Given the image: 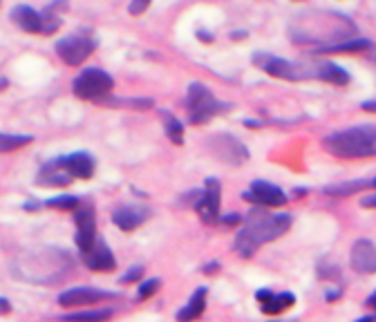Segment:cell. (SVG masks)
I'll list each match as a JSON object with an SVG mask.
<instances>
[{
    "label": "cell",
    "mask_w": 376,
    "mask_h": 322,
    "mask_svg": "<svg viewBox=\"0 0 376 322\" xmlns=\"http://www.w3.org/2000/svg\"><path fill=\"white\" fill-rule=\"evenodd\" d=\"M289 226H291V215L289 213L271 215L262 206H258V208L251 210L247 224L236 235L233 246H236L240 257H251L260 246L269 244V242L278 239L280 235L287 233Z\"/></svg>",
    "instance_id": "cell-1"
},
{
    "label": "cell",
    "mask_w": 376,
    "mask_h": 322,
    "mask_svg": "<svg viewBox=\"0 0 376 322\" xmlns=\"http://www.w3.org/2000/svg\"><path fill=\"white\" fill-rule=\"evenodd\" d=\"M322 148L338 159L376 157V124L354 126L325 137Z\"/></svg>",
    "instance_id": "cell-2"
},
{
    "label": "cell",
    "mask_w": 376,
    "mask_h": 322,
    "mask_svg": "<svg viewBox=\"0 0 376 322\" xmlns=\"http://www.w3.org/2000/svg\"><path fill=\"white\" fill-rule=\"evenodd\" d=\"M186 105H188V117H190L193 124H206V121H211L215 115H222L229 110V105L220 103L204 83H190L188 85Z\"/></svg>",
    "instance_id": "cell-3"
},
{
    "label": "cell",
    "mask_w": 376,
    "mask_h": 322,
    "mask_svg": "<svg viewBox=\"0 0 376 322\" xmlns=\"http://www.w3.org/2000/svg\"><path fill=\"white\" fill-rule=\"evenodd\" d=\"M113 87H115L113 76L99 67L83 69V72L74 78V94L88 101H99L108 96L113 92Z\"/></svg>",
    "instance_id": "cell-4"
},
{
    "label": "cell",
    "mask_w": 376,
    "mask_h": 322,
    "mask_svg": "<svg viewBox=\"0 0 376 322\" xmlns=\"http://www.w3.org/2000/svg\"><path fill=\"white\" fill-rule=\"evenodd\" d=\"M195 201H193V208L199 215V219L204 224H215L220 221V195H222V186L215 177L206 179L204 190H197Z\"/></svg>",
    "instance_id": "cell-5"
},
{
    "label": "cell",
    "mask_w": 376,
    "mask_h": 322,
    "mask_svg": "<svg viewBox=\"0 0 376 322\" xmlns=\"http://www.w3.org/2000/svg\"><path fill=\"white\" fill-rule=\"evenodd\" d=\"M298 69V78H318V80H327L334 85H348L350 83V74L336 63H329V60H307V63H296Z\"/></svg>",
    "instance_id": "cell-6"
},
{
    "label": "cell",
    "mask_w": 376,
    "mask_h": 322,
    "mask_svg": "<svg viewBox=\"0 0 376 322\" xmlns=\"http://www.w3.org/2000/svg\"><path fill=\"white\" fill-rule=\"evenodd\" d=\"M92 49H95V40L85 34L65 36L56 43V54L67 65H81L90 54H92Z\"/></svg>",
    "instance_id": "cell-7"
},
{
    "label": "cell",
    "mask_w": 376,
    "mask_h": 322,
    "mask_svg": "<svg viewBox=\"0 0 376 322\" xmlns=\"http://www.w3.org/2000/svg\"><path fill=\"white\" fill-rule=\"evenodd\" d=\"M113 298H119L117 291H104L97 287H72V289H65L63 294L58 296V305L72 309V307L99 305V302L113 300Z\"/></svg>",
    "instance_id": "cell-8"
},
{
    "label": "cell",
    "mask_w": 376,
    "mask_h": 322,
    "mask_svg": "<svg viewBox=\"0 0 376 322\" xmlns=\"http://www.w3.org/2000/svg\"><path fill=\"white\" fill-rule=\"evenodd\" d=\"M74 224H76V246L81 253L95 244L97 239V217L95 208L90 204H79L74 208Z\"/></svg>",
    "instance_id": "cell-9"
},
{
    "label": "cell",
    "mask_w": 376,
    "mask_h": 322,
    "mask_svg": "<svg viewBox=\"0 0 376 322\" xmlns=\"http://www.w3.org/2000/svg\"><path fill=\"white\" fill-rule=\"evenodd\" d=\"M242 197H245L247 201H251V204L262 206V208H278V206L287 204V199H289L278 186H273V184H269V181H262V179L253 181L251 188Z\"/></svg>",
    "instance_id": "cell-10"
},
{
    "label": "cell",
    "mask_w": 376,
    "mask_h": 322,
    "mask_svg": "<svg viewBox=\"0 0 376 322\" xmlns=\"http://www.w3.org/2000/svg\"><path fill=\"white\" fill-rule=\"evenodd\" d=\"M211 148L224 164H231V166H240L249 159V150L231 135H215L211 139Z\"/></svg>",
    "instance_id": "cell-11"
},
{
    "label": "cell",
    "mask_w": 376,
    "mask_h": 322,
    "mask_svg": "<svg viewBox=\"0 0 376 322\" xmlns=\"http://www.w3.org/2000/svg\"><path fill=\"white\" fill-rule=\"evenodd\" d=\"M83 264L90 271H97V273H106V271L110 273V271L117 269V257H115L113 251H110V246L106 244V242L101 237H97L95 244L83 253Z\"/></svg>",
    "instance_id": "cell-12"
},
{
    "label": "cell",
    "mask_w": 376,
    "mask_h": 322,
    "mask_svg": "<svg viewBox=\"0 0 376 322\" xmlns=\"http://www.w3.org/2000/svg\"><path fill=\"white\" fill-rule=\"evenodd\" d=\"M352 269L361 276H372L376 273V246L370 239H359L352 246Z\"/></svg>",
    "instance_id": "cell-13"
},
{
    "label": "cell",
    "mask_w": 376,
    "mask_h": 322,
    "mask_svg": "<svg viewBox=\"0 0 376 322\" xmlns=\"http://www.w3.org/2000/svg\"><path fill=\"white\" fill-rule=\"evenodd\" d=\"M256 65L262 67L269 76L298 80L296 63H291V60H287V58H278V56H271V54H258L256 56Z\"/></svg>",
    "instance_id": "cell-14"
},
{
    "label": "cell",
    "mask_w": 376,
    "mask_h": 322,
    "mask_svg": "<svg viewBox=\"0 0 376 322\" xmlns=\"http://www.w3.org/2000/svg\"><path fill=\"white\" fill-rule=\"evenodd\" d=\"M60 168L72 179H90L95 175V159L88 153H72L67 157H58Z\"/></svg>",
    "instance_id": "cell-15"
},
{
    "label": "cell",
    "mask_w": 376,
    "mask_h": 322,
    "mask_svg": "<svg viewBox=\"0 0 376 322\" xmlns=\"http://www.w3.org/2000/svg\"><path fill=\"white\" fill-rule=\"evenodd\" d=\"M148 217H150V210L144 208V206H119L113 213L115 226L121 228V230H126V233L139 228Z\"/></svg>",
    "instance_id": "cell-16"
},
{
    "label": "cell",
    "mask_w": 376,
    "mask_h": 322,
    "mask_svg": "<svg viewBox=\"0 0 376 322\" xmlns=\"http://www.w3.org/2000/svg\"><path fill=\"white\" fill-rule=\"evenodd\" d=\"M206 294H209L206 287H197L193 291V296L188 298L186 305L175 314V320L177 322H195L206 309Z\"/></svg>",
    "instance_id": "cell-17"
},
{
    "label": "cell",
    "mask_w": 376,
    "mask_h": 322,
    "mask_svg": "<svg viewBox=\"0 0 376 322\" xmlns=\"http://www.w3.org/2000/svg\"><path fill=\"white\" fill-rule=\"evenodd\" d=\"M72 177H70L63 168H60V161L52 159L40 168V175L36 177V184L38 186H47V188H63L67 186Z\"/></svg>",
    "instance_id": "cell-18"
},
{
    "label": "cell",
    "mask_w": 376,
    "mask_h": 322,
    "mask_svg": "<svg viewBox=\"0 0 376 322\" xmlns=\"http://www.w3.org/2000/svg\"><path fill=\"white\" fill-rule=\"evenodd\" d=\"M12 20H14V25H18L23 32H29V34H40V29H43L40 12H36V9L27 7V5L14 7L12 9Z\"/></svg>",
    "instance_id": "cell-19"
},
{
    "label": "cell",
    "mask_w": 376,
    "mask_h": 322,
    "mask_svg": "<svg viewBox=\"0 0 376 322\" xmlns=\"http://www.w3.org/2000/svg\"><path fill=\"white\" fill-rule=\"evenodd\" d=\"M65 9H67L65 0H56V3H52L47 9H43V12H40V20H43V29H40V34H45V36L54 34L60 27V23H63L60 12H65Z\"/></svg>",
    "instance_id": "cell-20"
},
{
    "label": "cell",
    "mask_w": 376,
    "mask_h": 322,
    "mask_svg": "<svg viewBox=\"0 0 376 322\" xmlns=\"http://www.w3.org/2000/svg\"><path fill=\"white\" fill-rule=\"evenodd\" d=\"M113 316H115V309L101 307V309H85V311H76V314L58 316V320L60 322H108Z\"/></svg>",
    "instance_id": "cell-21"
},
{
    "label": "cell",
    "mask_w": 376,
    "mask_h": 322,
    "mask_svg": "<svg viewBox=\"0 0 376 322\" xmlns=\"http://www.w3.org/2000/svg\"><path fill=\"white\" fill-rule=\"evenodd\" d=\"M296 305V296L291 291H282V294H273L264 305L260 307V311L264 316H278L284 309H289Z\"/></svg>",
    "instance_id": "cell-22"
},
{
    "label": "cell",
    "mask_w": 376,
    "mask_h": 322,
    "mask_svg": "<svg viewBox=\"0 0 376 322\" xmlns=\"http://www.w3.org/2000/svg\"><path fill=\"white\" fill-rule=\"evenodd\" d=\"M374 43L363 36H354V38H348V40H341L336 45H329L325 49H318L316 54H322V52H365V49H372Z\"/></svg>",
    "instance_id": "cell-23"
},
{
    "label": "cell",
    "mask_w": 376,
    "mask_h": 322,
    "mask_svg": "<svg viewBox=\"0 0 376 322\" xmlns=\"http://www.w3.org/2000/svg\"><path fill=\"white\" fill-rule=\"evenodd\" d=\"M365 188H372V179H354V181H345V184H334L325 188V193L332 197H348L354 193H361Z\"/></svg>",
    "instance_id": "cell-24"
},
{
    "label": "cell",
    "mask_w": 376,
    "mask_h": 322,
    "mask_svg": "<svg viewBox=\"0 0 376 322\" xmlns=\"http://www.w3.org/2000/svg\"><path fill=\"white\" fill-rule=\"evenodd\" d=\"M161 119H164V130H166V137L172 141L175 146L184 144V126L177 117H172L170 112H161Z\"/></svg>",
    "instance_id": "cell-25"
},
{
    "label": "cell",
    "mask_w": 376,
    "mask_h": 322,
    "mask_svg": "<svg viewBox=\"0 0 376 322\" xmlns=\"http://www.w3.org/2000/svg\"><path fill=\"white\" fill-rule=\"evenodd\" d=\"M27 144H32V137L29 135H3L0 133V153H12Z\"/></svg>",
    "instance_id": "cell-26"
},
{
    "label": "cell",
    "mask_w": 376,
    "mask_h": 322,
    "mask_svg": "<svg viewBox=\"0 0 376 322\" xmlns=\"http://www.w3.org/2000/svg\"><path fill=\"white\" fill-rule=\"evenodd\" d=\"M81 204V199L76 195H58L45 201V206L49 208H58V210H74Z\"/></svg>",
    "instance_id": "cell-27"
},
{
    "label": "cell",
    "mask_w": 376,
    "mask_h": 322,
    "mask_svg": "<svg viewBox=\"0 0 376 322\" xmlns=\"http://www.w3.org/2000/svg\"><path fill=\"white\" fill-rule=\"evenodd\" d=\"M161 289V280L159 278H150V280H141L139 287H137V300H148L157 294V291Z\"/></svg>",
    "instance_id": "cell-28"
},
{
    "label": "cell",
    "mask_w": 376,
    "mask_h": 322,
    "mask_svg": "<svg viewBox=\"0 0 376 322\" xmlns=\"http://www.w3.org/2000/svg\"><path fill=\"white\" fill-rule=\"evenodd\" d=\"M144 273H146V269L144 266H130L124 276L119 278V285H132V282H141L144 280Z\"/></svg>",
    "instance_id": "cell-29"
},
{
    "label": "cell",
    "mask_w": 376,
    "mask_h": 322,
    "mask_svg": "<svg viewBox=\"0 0 376 322\" xmlns=\"http://www.w3.org/2000/svg\"><path fill=\"white\" fill-rule=\"evenodd\" d=\"M150 3H152V0H132L130 7H128V12H130L132 16H141V14H144L146 9L150 7Z\"/></svg>",
    "instance_id": "cell-30"
},
{
    "label": "cell",
    "mask_w": 376,
    "mask_h": 322,
    "mask_svg": "<svg viewBox=\"0 0 376 322\" xmlns=\"http://www.w3.org/2000/svg\"><path fill=\"white\" fill-rule=\"evenodd\" d=\"M220 221L224 226H238L242 221V215L240 213H229V215H220Z\"/></svg>",
    "instance_id": "cell-31"
},
{
    "label": "cell",
    "mask_w": 376,
    "mask_h": 322,
    "mask_svg": "<svg viewBox=\"0 0 376 322\" xmlns=\"http://www.w3.org/2000/svg\"><path fill=\"white\" fill-rule=\"evenodd\" d=\"M271 296H273V291H271L269 287H262V289H258V291H256V300L260 302V305H264V302H267Z\"/></svg>",
    "instance_id": "cell-32"
},
{
    "label": "cell",
    "mask_w": 376,
    "mask_h": 322,
    "mask_svg": "<svg viewBox=\"0 0 376 322\" xmlns=\"http://www.w3.org/2000/svg\"><path fill=\"white\" fill-rule=\"evenodd\" d=\"M202 271H204L206 276H215L220 271V262H209V264H204V269H202Z\"/></svg>",
    "instance_id": "cell-33"
},
{
    "label": "cell",
    "mask_w": 376,
    "mask_h": 322,
    "mask_svg": "<svg viewBox=\"0 0 376 322\" xmlns=\"http://www.w3.org/2000/svg\"><path fill=\"white\" fill-rule=\"evenodd\" d=\"M9 311H12V302H9L7 298L0 296V316H7Z\"/></svg>",
    "instance_id": "cell-34"
},
{
    "label": "cell",
    "mask_w": 376,
    "mask_h": 322,
    "mask_svg": "<svg viewBox=\"0 0 376 322\" xmlns=\"http://www.w3.org/2000/svg\"><path fill=\"white\" fill-rule=\"evenodd\" d=\"M361 204L365 206V208H376V195H372V197H365Z\"/></svg>",
    "instance_id": "cell-35"
},
{
    "label": "cell",
    "mask_w": 376,
    "mask_h": 322,
    "mask_svg": "<svg viewBox=\"0 0 376 322\" xmlns=\"http://www.w3.org/2000/svg\"><path fill=\"white\" fill-rule=\"evenodd\" d=\"M363 110H365V112H376V101H365Z\"/></svg>",
    "instance_id": "cell-36"
},
{
    "label": "cell",
    "mask_w": 376,
    "mask_h": 322,
    "mask_svg": "<svg viewBox=\"0 0 376 322\" xmlns=\"http://www.w3.org/2000/svg\"><path fill=\"white\" fill-rule=\"evenodd\" d=\"M25 208H27V210H38V208H40V204H38V201H27Z\"/></svg>",
    "instance_id": "cell-37"
},
{
    "label": "cell",
    "mask_w": 376,
    "mask_h": 322,
    "mask_svg": "<svg viewBox=\"0 0 376 322\" xmlns=\"http://www.w3.org/2000/svg\"><path fill=\"white\" fill-rule=\"evenodd\" d=\"M365 305H368V307H376V291L368 298V302H365Z\"/></svg>",
    "instance_id": "cell-38"
},
{
    "label": "cell",
    "mask_w": 376,
    "mask_h": 322,
    "mask_svg": "<svg viewBox=\"0 0 376 322\" xmlns=\"http://www.w3.org/2000/svg\"><path fill=\"white\" fill-rule=\"evenodd\" d=\"M197 36H199L202 40H204V43H211V40H213L211 34H206V32H197Z\"/></svg>",
    "instance_id": "cell-39"
},
{
    "label": "cell",
    "mask_w": 376,
    "mask_h": 322,
    "mask_svg": "<svg viewBox=\"0 0 376 322\" xmlns=\"http://www.w3.org/2000/svg\"><path fill=\"white\" fill-rule=\"evenodd\" d=\"M357 322H376V316H363V318H359Z\"/></svg>",
    "instance_id": "cell-40"
},
{
    "label": "cell",
    "mask_w": 376,
    "mask_h": 322,
    "mask_svg": "<svg viewBox=\"0 0 376 322\" xmlns=\"http://www.w3.org/2000/svg\"><path fill=\"white\" fill-rule=\"evenodd\" d=\"M5 85H7V80H5V78H0V87H5Z\"/></svg>",
    "instance_id": "cell-41"
},
{
    "label": "cell",
    "mask_w": 376,
    "mask_h": 322,
    "mask_svg": "<svg viewBox=\"0 0 376 322\" xmlns=\"http://www.w3.org/2000/svg\"><path fill=\"white\" fill-rule=\"evenodd\" d=\"M372 188H376V177L372 179Z\"/></svg>",
    "instance_id": "cell-42"
},
{
    "label": "cell",
    "mask_w": 376,
    "mask_h": 322,
    "mask_svg": "<svg viewBox=\"0 0 376 322\" xmlns=\"http://www.w3.org/2000/svg\"><path fill=\"white\" fill-rule=\"evenodd\" d=\"M269 322H280V320H269Z\"/></svg>",
    "instance_id": "cell-43"
}]
</instances>
